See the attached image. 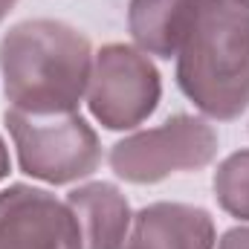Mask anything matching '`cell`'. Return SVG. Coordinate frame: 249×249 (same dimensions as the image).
<instances>
[{"mask_svg": "<svg viewBox=\"0 0 249 249\" xmlns=\"http://www.w3.org/2000/svg\"><path fill=\"white\" fill-rule=\"evenodd\" d=\"M180 87L200 110L238 116L249 102V9L238 0H197L180 44Z\"/></svg>", "mask_w": 249, "mask_h": 249, "instance_id": "1", "label": "cell"}, {"mask_svg": "<svg viewBox=\"0 0 249 249\" xmlns=\"http://www.w3.org/2000/svg\"><path fill=\"white\" fill-rule=\"evenodd\" d=\"M6 168H9V157H6V148H3V142H0V177L6 174Z\"/></svg>", "mask_w": 249, "mask_h": 249, "instance_id": "12", "label": "cell"}, {"mask_svg": "<svg viewBox=\"0 0 249 249\" xmlns=\"http://www.w3.org/2000/svg\"><path fill=\"white\" fill-rule=\"evenodd\" d=\"M217 197L220 203L238 214V217H249V151L235 154L232 160L223 162V168L217 171Z\"/></svg>", "mask_w": 249, "mask_h": 249, "instance_id": "10", "label": "cell"}, {"mask_svg": "<svg viewBox=\"0 0 249 249\" xmlns=\"http://www.w3.org/2000/svg\"><path fill=\"white\" fill-rule=\"evenodd\" d=\"M220 249H249V229H235L223 238Z\"/></svg>", "mask_w": 249, "mask_h": 249, "instance_id": "11", "label": "cell"}, {"mask_svg": "<svg viewBox=\"0 0 249 249\" xmlns=\"http://www.w3.org/2000/svg\"><path fill=\"white\" fill-rule=\"evenodd\" d=\"M160 99V81L148 58L127 47L99 53L90 72V107L107 127H130L142 122Z\"/></svg>", "mask_w": 249, "mask_h": 249, "instance_id": "5", "label": "cell"}, {"mask_svg": "<svg viewBox=\"0 0 249 249\" xmlns=\"http://www.w3.org/2000/svg\"><path fill=\"white\" fill-rule=\"evenodd\" d=\"M0 249H84L72 209L47 191L15 186L0 194Z\"/></svg>", "mask_w": 249, "mask_h": 249, "instance_id": "6", "label": "cell"}, {"mask_svg": "<svg viewBox=\"0 0 249 249\" xmlns=\"http://www.w3.org/2000/svg\"><path fill=\"white\" fill-rule=\"evenodd\" d=\"M197 0H133L130 32L154 55H174L183 44Z\"/></svg>", "mask_w": 249, "mask_h": 249, "instance_id": "9", "label": "cell"}, {"mask_svg": "<svg viewBox=\"0 0 249 249\" xmlns=\"http://www.w3.org/2000/svg\"><path fill=\"white\" fill-rule=\"evenodd\" d=\"M214 154V133L197 119H174L157 130L119 142L110 154L116 174L133 183H154L177 168H200Z\"/></svg>", "mask_w": 249, "mask_h": 249, "instance_id": "4", "label": "cell"}, {"mask_svg": "<svg viewBox=\"0 0 249 249\" xmlns=\"http://www.w3.org/2000/svg\"><path fill=\"white\" fill-rule=\"evenodd\" d=\"M238 3H244V6H247V9H249V0H238Z\"/></svg>", "mask_w": 249, "mask_h": 249, "instance_id": "14", "label": "cell"}, {"mask_svg": "<svg viewBox=\"0 0 249 249\" xmlns=\"http://www.w3.org/2000/svg\"><path fill=\"white\" fill-rule=\"evenodd\" d=\"M9 127L18 142L20 165L32 177L67 183L90 174L99 162V145L93 130L72 113L12 110Z\"/></svg>", "mask_w": 249, "mask_h": 249, "instance_id": "3", "label": "cell"}, {"mask_svg": "<svg viewBox=\"0 0 249 249\" xmlns=\"http://www.w3.org/2000/svg\"><path fill=\"white\" fill-rule=\"evenodd\" d=\"M12 3H15V0H0V20H3V15L12 9Z\"/></svg>", "mask_w": 249, "mask_h": 249, "instance_id": "13", "label": "cell"}, {"mask_svg": "<svg viewBox=\"0 0 249 249\" xmlns=\"http://www.w3.org/2000/svg\"><path fill=\"white\" fill-rule=\"evenodd\" d=\"M119 249H212V220L188 206L145 209Z\"/></svg>", "mask_w": 249, "mask_h": 249, "instance_id": "7", "label": "cell"}, {"mask_svg": "<svg viewBox=\"0 0 249 249\" xmlns=\"http://www.w3.org/2000/svg\"><path fill=\"white\" fill-rule=\"evenodd\" d=\"M84 249H119L127 235V203L110 186H87L70 194Z\"/></svg>", "mask_w": 249, "mask_h": 249, "instance_id": "8", "label": "cell"}, {"mask_svg": "<svg viewBox=\"0 0 249 249\" xmlns=\"http://www.w3.org/2000/svg\"><path fill=\"white\" fill-rule=\"evenodd\" d=\"M0 70L15 110L70 113L90 81V47L64 23H20L0 44Z\"/></svg>", "mask_w": 249, "mask_h": 249, "instance_id": "2", "label": "cell"}]
</instances>
